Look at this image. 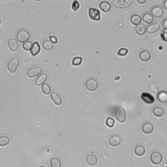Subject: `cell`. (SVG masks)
Wrapping results in <instances>:
<instances>
[{
	"label": "cell",
	"instance_id": "obj_11",
	"mask_svg": "<svg viewBox=\"0 0 167 167\" xmlns=\"http://www.w3.org/2000/svg\"><path fill=\"white\" fill-rule=\"evenodd\" d=\"M121 139L119 135H113L109 139V144L112 147H117L120 145Z\"/></svg>",
	"mask_w": 167,
	"mask_h": 167
},
{
	"label": "cell",
	"instance_id": "obj_31",
	"mask_svg": "<svg viewBox=\"0 0 167 167\" xmlns=\"http://www.w3.org/2000/svg\"><path fill=\"white\" fill-rule=\"evenodd\" d=\"M82 62V58L81 57H75L73 59L72 64L75 66L80 65Z\"/></svg>",
	"mask_w": 167,
	"mask_h": 167
},
{
	"label": "cell",
	"instance_id": "obj_1",
	"mask_svg": "<svg viewBox=\"0 0 167 167\" xmlns=\"http://www.w3.org/2000/svg\"><path fill=\"white\" fill-rule=\"evenodd\" d=\"M114 116L116 117V120L121 124L124 123L126 121V119H127V114H126L125 110L124 107L121 106H118L115 109Z\"/></svg>",
	"mask_w": 167,
	"mask_h": 167
},
{
	"label": "cell",
	"instance_id": "obj_24",
	"mask_svg": "<svg viewBox=\"0 0 167 167\" xmlns=\"http://www.w3.org/2000/svg\"><path fill=\"white\" fill-rule=\"evenodd\" d=\"M40 50V46L39 45V44L38 42H34L32 44L31 49L30 50V52L32 55L35 56L37 54H38Z\"/></svg>",
	"mask_w": 167,
	"mask_h": 167
},
{
	"label": "cell",
	"instance_id": "obj_7",
	"mask_svg": "<svg viewBox=\"0 0 167 167\" xmlns=\"http://www.w3.org/2000/svg\"><path fill=\"white\" fill-rule=\"evenodd\" d=\"M132 3L131 0H114V5L117 8L125 9Z\"/></svg>",
	"mask_w": 167,
	"mask_h": 167
},
{
	"label": "cell",
	"instance_id": "obj_22",
	"mask_svg": "<svg viewBox=\"0 0 167 167\" xmlns=\"http://www.w3.org/2000/svg\"><path fill=\"white\" fill-rule=\"evenodd\" d=\"M157 98L161 103H167V91H161L158 93Z\"/></svg>",
	"mask_w": 167,
	"mask_h": 167
},
{
	"label": "cell",
	"instance_id": "obj_9",
	"mask_svg": "<svg viewBox=\"0 0 167 167\" xmlns=\"http://www.w3.org/2000/svg\"><path fill=\"white\" fill-rule=\"evenodd\" d=\"M151 14L155 18H161L163 16L164 11L161 6L155 5L151 9Z\"/></svg>",
	"mask_w": 167,
	"mask_h": 167
},
{
	"label": "cell",
	"instance_id": "obj_23",
	"mask_svg": "<svg viewBox=\"0 0 167 167\" xmlns=\"http://www.w3.org/2000/svg\"><path fill=\"white\" fill-rule=\"evenodd\" d=\"M142 20L147 24L150 25L151 24H153L154 16H152V14L151 13H144L143 14Z\"/></svg>",
	"mask_w": 167,
	"mask_h": 167
},
{
	"label": "cell",
	"instance_id": "obj_35",
	"mask_svg": "<svg viewBox=\"0 0 167 167\" xmlns=\"http://www.w3.org/2000/svg\"><path fill=\"white\" fill-rule=\"evenodd\" d=\"M161 37L163 40H164L165 42H167V29L163 31L161 34Z\"/></svg>",
	"mask_w": 167,
	"mask_h": 167
},
{
	"label": "cell",
	"instance_id": "obj_21",
	"mask_svg": "<svg viewBox=\"0 0 167 167\" xmlns=\"http://www.w3.org/2000/svg\"><path fill=\"white\" fill-rule=\"evenodd\" d=\"M135 31L137 35L142 36L143 35L145 34V33L146 31V25L142 23H140L138 25H136L135 28Z\"/></svg>",
	"mask_w": 167,
	"mask_h": 167
},
{
	"label": "cell",
	"instance_id": "obj_6",
	"mask_svg": "<svg viewBox=\"0 0 167 167\" xmlns=\"http://www.w3.org/2000/svg\"><path fill=\"white\" fill-rule=\"evenodd\" d=\"M42 70H43L42 67H39V66L33 67L30 68L28 70V73H27L28 76L29 78L37 77L41 74Z\"/></svg>",
	"mask_w": 167,
	"mask_h": 167
},
{
	"label": "cell",
	"instance_id": "obj_38",
	"mask_svg": "<svg viewBox=\"0 0 167 167\" xmlns=\"http://www.w3.org/2000/svg\"><path fill=\"white\" fill-rule=\"evenodd\" d=\"M163 26L165 29H167V18L163 20Z\"/></svg>",
	"mask_w": 167,
	"mask_h": 167
},
{
	"label": "cell",
	"instance_id": "obj_33",
	"mask_svg": "<svg viewBox=\"0 0 167 167\" xmlns=\"http://www.w3.org/2000/svg\"><path fill=\"white\" fill-rule=\"evenodd\" d=\"M31 46H32V43L31 41H26L23 43L22 44V47H23V49L25 50H30L31 49Z\"/></svg>",
	"mask_w": 167,
	"mask_h": 167
},
{
	"label": "cell",
	"instance_id": "obj_2",
	"mask_svg": "<svg viewBox=\"0 0 167 167\" xmlns=\"http://www.w3.org/2000/svg\"><path fill=\"white\" fill-rule=\"evenodd\" d=\"M20 64V60L17 57H14L10 59L7 63V69L10 73H14L18 69V67Z\"/></svg>",
	"mask_w": 167,
	"mask_h": 167
},
{
	"label": "cell",
	"instance_id": "obj_28",
	"mask_svg": "<svg viewBox=\"0 0 167 167\" xmlns=\"http://www.w3.org/2000/svg\"><path fill=\"white\" fill-rule=\"evenodd\" d=\"M53 43H52L50 40H44L43 43V49L47 50V51H49L51 50L52 49H53Z\"/></svg>",
	"mask_w": 167,
	"mask_h": 167
},
{
	"label": "cell",
	"instance_id": "obj_34",
	"mask_svg": "<svg viewBox=\"0 0 167 167\" xmlns=\"http://www.w3.org/2000/svg\"><path fill=\"white\" fill-rule=\"evenodd\" d=\"M128 53V49H125V48H121L118 52V54L120 56H125Z\"/></svg>",
	"mask_w": 167,
	"mask_h": 167
},
{
	"label": "cell",
	"instance_id": "obj_32",
	"mask_svg": "<svg viewBox=\"0 0 167 167\" xmlns=\"http://www.w3.org/2000/svg\"><path fill=\"white\" fill-rule=\"evenodd\" d=\"M115 124V120L112 118L111 117H109L106 118V125L108 126L109 127H113Z\"/></svg>",
	"mask_w": 167,
	"mask_h": 167
},
{
	"label": "cell",
	"instance_id": "obj_30",
	"mask_svg": "<svg viewBox=\"0 0 167 167\" xmlns=\"http://www.w3.org/2000/svg\"><path fill=\"white\" fill-rule=\"evenodd\" d=\"M51 87L49 84L44 83L41 86V91L44 95H49L51 92Z\"/></svg>",
	"mask_w": 167,
	"mask_h": 167
},
{
	"label": "cell",
	"instance_id": "obj_29",
	"mask_svg": "<svg viewBox=\"0 0 167 167\" xmlns=\"http://www.w3.org/2000/svg\"><path fill=\"white\" fill-rule=\"evenodd\" d=\"M10 142V139L7 136H0V146L4 147L8 145Z\"/></svg>",
	"mask_w": 167,
	"mask_h": 167
},
{
	"label": "cell",
	"instance_id": "obj_26",
	"mask_svg": "<svg viewBox=\"0 0 167 167\" xmlns=\"http://www.w3.org/2000/svg\"><path fill=\"white\" fill-rule=\"evenodd\" d=\"M141 21H142V18H141L139 14H135L131 17V22L132 24L135 25H138L140 24L141 23Z\"/></svg>",
	"mask_w": 167,
	"mask_h": 167
},
{
	"label": "cell",
	"instance_id": "obj_27",
	"mask_svg": "<svg viewBox=\"0 0 167 167\" xmlns=\"http://www.w3.org/2000/svg\"><path fill=\"white\" fill-rule=\"evenodd\" d=\"M50 164L51 167H61V162L58 157L52 158Z\"/></svg>",
	"mask_w": 167,
	"mask_h": 167
},
{
	"label": "cell",
	"instance_id": "obj_18",
	"mask_svg": "<svg viewBox=\"0 0 167 167\" xmlns=\"http://www.w3.org/2000/svg\"><path fill=\"white\" fill-rule=\"evenodd\" d=\"M99 8L104 13H109L111 10V8H112V6H111L110 3L109 1H103L100 3Z\"/></svg>",
	"mask_w": 167,
	"mask_h": 167
},
{
	"label": "cell",
	"instance_id": "obj_36",
	"mask_svg": "<svg viewBox=\"0 0 167 167\" xmlns=\"http://www.w3.org/2000/svg\"><path fill=\"white\" fill-rule=\"evenodd\" d=\"M79 7H80V4H79V1H73V4H72V9L74 10H78V9L79 8Z\"/></svg>",
	"mask_w": 167,
	"mask_h": 167
},
{
	"label": "cell",
	"instance_id": "obj_10",
	"mask_svg": "<svg viewBox=\"0 0 167 167\" xmlns=\"http://www.w3.org/2000/svg\"><path fill=\"white\" fill-rule=\"evenodd\" d=\"M50 98L55 105L59 106L62 104V99L58 93L52 91L50 94Z\"/></svg>",
	"mask_w": 167,
	"mask_h": 167
},
{
	"label": "cell",
	"instance_id": "obj_13",
	"mask_svg": "<svg viewBox=\"0 0 167 167\" xmlns=\"http://www.w3.org/2000/svg\"><path fill=\"white\" fill-rule=\"evenodd\" d=\"M141 98L144 102L148 104H152L155 101L154 97L151 94H149V93H143L142 95H141Z\"/></svg>",
	"mask_w": 167,
	"mask_h": 167
},
{
	"label": "cell",
	"instance_id": "obj_40",
	"mask_svg": "<svg viewBox=\"0 0 167 167\" xmlns=\"http://www.w3.org/2000/svg\"><path fill=\"white\" fill-rule=\"evenodd\" d=\"M163 7H164L165 9L167 10V0H165V1L163 2Z\"/></svg>",
	"mask_w": 167,
	"mask_h": 167
},
{
	"label": "cell",
	"instance_id": "obj_15",
	"mask_svg": "<svg viewBox=\"0 0 167 167\" xmlns=\"http://www.w3.org/2000/svg\"><path fill=\"white\" fill-rule=\"evenodd\" d=\"M8 46L9 48V49L15 52L18 50V43L17 41V40L15 38H10L8 40Z\"/></svg>",
	"mask_w": 167,
	"mask_h": 167
},
{
	"label": "cell",
	"instance_id": "obj_16",
	"mask_svg": "<svg viewBox=\"0 0 167 167\" xmlns=\"http://www.w3.org/2000/svg\"><path fill=\"white\" fill-rule=\"evenodd\" d=\"M161 25L159 23H153L148 25L146 28V31L149 33H155L160 29Z\"/></svg>",
	"mask_w": 167,
	"mask_h": 167
},
{
	"label": "cell",
	"instance_id": "obj_3",
	"mask_svg": "<svg viewBox=\"0 0 167 167\" xmlns=\"http://www.w3.org/2000/svg\"><path fill=\"white\" fill-rule=\"evenodd\" d=\"M29 38H30V33L25 29H20L18 31L16 34V39L18 42L24 43L28 41Z\"/></svg>",
	"mask_w": 167,
	"mask_h": 167
},
{
	"label": "cell",
	"instance_id": "obj_12",
	"mask_svg": "<svg viewBox=\"0 0 167 167\" xmlns=\"http://www.w3.org/2000/svg\"><path fill=\"white\" fill-rule=\"evenodd\" d=\"M154 130V127L152 124L150 122H147V123L144 124L142 127V132L146 135H150L151 133H153Z\"/></svg>",
	"mask_w": 167,
	"mask_h": 167
},
{
	"label": "cell",
	"instance_id": "obj_20",
	"mask_svg": "<svg viewBox=\"0 0 167 167\" xmlns=\"http://www.w3.org/2000/svg\"><path fill=\"white\" fill-rule=\"evenodd\" d=\"M86 163L90 166H95L97 164L98 159L95 155H88L86 157Z\"/></svg>",
	"mask_w": 167,
	"mask_h": 167
},
{
	"label": "cell",
	"instance_id": "obj_17",
	"mask_svg": "<svg viewBox=\"0 0 167 167\" xmlns=\"http://www.w3.org/2000/svg\"><path fill=\"white\" fill-rule=\"evenodd\" d=\"M48 79V75L46 73H41L40 75H39L37 79L35 80V84L37 86H42L43 84H44V82L46 81Z\"/></svg>",
	"mask_w": 167,
	"mask_h": 167
},
{
	"label": "cell",
	"instance_id": "obj_19",
	"mask_svg": "<svg viewBox=\"0 0 167 167\" xmlns=\"http://www.w3.org/2000/svg\"><path fill=\"white\" fill-rule=\"evenodd\" d=\"M135 154L138 157H142L146 154V148L142 145H137L135 148Z\"/></svg>",
	"mask_w": 167,
	"mask_h": 167
},
{
	"label": "cell",
	"instance_id": "obj_37",
	"mask_svg": "<svg viewBox=\"0 0 167 167\" xmlns=\"http://www.w3.org/2000/svg\"><path fill=\"white\" fill-rule=\"evenodd\" d=\"M50 40L52 43H58V39L55 36H50Z\"/></svg>",
	"mask_w": 167,
	"mask_h": 167
},
{
	"label": "cell",
	"instance_id": "obj_39",
	"mask_svg": "<svg viewBox=\"0 0 167 167\" xmlns=\"http://www.w3.org/2000/svg\"><path fill=\"white\" fill-rule=\"evenodd\" d=\"M146 0H136V2L140 3V4H144V3H146Z\"/></svg>",
	"mask_w": 167,
	"mask_h": 167
},
{
	"label": "cell",
	"instance_id": "obj_8",
	"mask_svg": "<svg viewBox=\"0 0 167 167\" xmlns=\"http://www.w3.org/2000/svg\"><path fill=\"white\" fill-rule=\"evenodd\" d=\"M89 16L91 20L95 21H99L101 19V13L100 11L95 8L89 9Z\"/></svg>",
	"mask_w": 167,
	"mask_h": 167
},
{
	"label": "cell",
	"instance_id": "obj_5",
	"mask_svg": "<svg viewBox=\"0 0 167 167\" xmlns=\"http://www.w3.org/2000/svg\"><path fill=\"white\" fill-rule=\"evenodd\" d=\"M163 155L159 151H154L150 155V161L154 165H159L163 161Z\"/></svg>",
	"mask_w": 167,
	"mask_h": 167
},
{
	"label": "cell",
	"instance_id": "obj_41",
	"mask_svg": "<svg viewBox=\"0 0 167 167\" xmlns=\"http://www.w3.org/2000/svg\"><path fill=\"white\" fill-rule=\"evenodd\" d=\"M39 167H45V166H39Z\"/></svg>",
	"mask_w": 167,
	"mask_h": 167
},
{
	"label": "cell",
	"instance_id": "obj_4",
	"mask_svg": "<svg viewBox=\"0 0 167 167\" xmlns=\"http://www.w3.org/2000/svg\"><path fill=\"white\" fill-rule=\"evenodd\" d=\"M85 86L88 91H94L97 90L99 88V82L95 79H89L86 80Z\"/></svg>",
	"mask_w": 167,
	"mask_h": 167
},
{
	"label": "cell",
	"instance_id": "obj_14",
	"mask_svg": "<svg viewBox=\"0 0 167 167\" xmlns=\"http://www.w3.org/2000/svg\"><path fill=\"white\" fill-rule=\"evenodd\" d=\"M151 53L148 50H142L139 54V58L143 62H148L151 59Z\"/></svg>",
	"mask_w": 167,
	"mask_h": 167
},
{
	"label": "cell",
	"instance_id": "obj_25",
	"mask_svg": "<svg viewBox=\"0 0 167 167\" xmlns=\"http://www.w3.org/2000/svg\"><path fill=\"white\" fill-rule=\"evenodd\" d=\"M152 112H153V114L155 116L158 117V118H160V117L163 116V115H164V114H165V110H164V109H163L162 107L156 106V107H155V108L153 109V111H152Z\"/></svg>",
	"mask_w": 167,
	"mask_h": 167
},
{
	"label": "cell",
	"instance_id": "obj_42",
	"mask_svg": "<svg viewBox=\"0 0 167 167\" xmlns=\"http://www.w3.org/2000/svg\"><path fill=\"white\" fill-rule=\"evenodd\" d=\"M0 23H1V20H0Z\"/></svg>",
	"mask_w": 167,
	"mask_h": 167
}]
</instances>
